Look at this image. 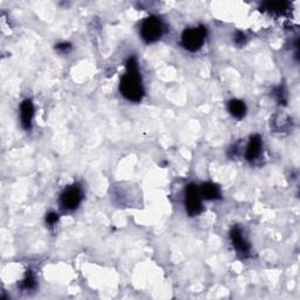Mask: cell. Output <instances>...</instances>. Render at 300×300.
Instances as JSON below:
<instances>
[{
  "instance_id": "15",
  "label": "cell",
  "mask_w": 300,
  "mask_h": 300,
  "mask_svg": "<svg viewBox=\"0 0 300 300\" xmlns=\"http://www.w3.org/2000/svg\"><path fill=\"white\" fill-rule=\"evenodd\" d=\"M234 42H236V45L238 46H243L247 43V35H245L243 32H237L236 34H234Z\"/></svg>"
},
{
  "instance_id": "13",
  "label": "cell",
  "mask_w": 300,
  "mask_h": 300,
  "mask_svg": "<svg viewBox=\"0 0 300 300\" xmlns=\"http://www.w3.org/2000/svg\"><path fill=\"white\" fill-rule=\"evenodd\" d=\"M274 96H276L278 102H280V103L286 102V92H285L283 87H279V88L276 89V92H274Z\"/></svg>"
},
{
  "instance_id": "1",
  "label": "cell",
  "mask_w": 300,
  "mask_h": 300,
  "mask_svg": "<svg viewBox=\"0 0 300 300\" xmlns=\"http://www.w3.org/2000/svg\"><path fill=\"white\" fill-rule=\"evenodd\" d=\"M126 68H127V72L121 78L120 82L121 94L132 102H140L143 97L144 90L142 80H141L139 65H137L135 57H129L126 64Z\"/></svg>"
},
{
  "instance_id": "16",
  "label": "cell",
  "mask_w": 300,
  "mask_h": 300,
  "mask_svg": "<svg viewBox=\"0 0 300 300\" xmlns=\"http://www.w3.org/2000/svg\"><path fill=\"white\" fill-rule=\"evenodd\" d=\"M55 48L61 53H68L72 49V45L70 42H61V43H57Z\"/></svg>"
},
{
  "instance_id": "3",
  "label": "cell",
  "mask_w": 300,
  "mask_h": 300,
  "mask_svg": "<svg viewBox=\"0 0 300 300\" xmlns=\"http://www.w3.org/2000/svg\"><path fill=\"white\" fill-rule=\"evenodd\" d=\"M141 38L148 43L157 41L163 34V24L160 18L149 17L143 20L140 30Z\"/></svg>"
},
{
  "instance_id": "6",
  "label": "cell",
  "mask_w": 300,
  "mask_h": 300,
  "mask_svg": "<svg viewBox=\"0 0 300 300\" xmlns=\"http://www.w3.org/2000/svg\"><path fill=\"white\" fill-rule=\"evenodd\" d=\"M230 239L238 254L244 256V257H247V256L250 254V244H249L247 238H245L241 227L233 226L232 229H231Z\"/></svg>"
},
{
  "instance_id": "9",
  "label": "cell",
  "mask_w": 300,
  "mask_h": 300,
  "mask_svg": "<svg viewBox=\"0 0 300 300\" xmlns=\"http://www.w3.org/2000/svg\"><path fill=\"white\" fill-rule=\"evenodd\" d=\"M200 191L202 198H205L208 201L219 200L220 198V189L214 183H203L200 187Z\"/></svg>"
},
{
  "instance_id": "4",
  "label": "cell",
  "mask_w": 300,
  "mask_h": 300,
  "mask_svg": "<svg viewBox=\"0 0 300 300\" xmlns=\"http://www.w3.org/2000/svg\"><path fill=\"white\" fill-rule=\"evenodd\" d=\"M202 195L200 187L195 184H189L184 194V207H186L187 214L191 217L200 215L203 210V203H202Z\"/></svg>"
},
{
  "instance_id": "14",
  "label": "cell",
  "mask_w": 300,
  "mask_h": 300,
  "mask_svg": "<svg viewBox=\"0 0 300 300\" xmlns=\"http://www.w3.org/2000/svg\"><path fill=\"white\" fill-rule=\"evenodd\" d=\"M57 220H59V215H57L56 212L50 211V212H48V214L46 215V223L48 224L49 226L55 225V224L57 223Z\"/></svg>"
},
{
  "instance_id": "2",
  "label": "cell",
  "mask_w": 300,
  "mask_h": 300,
  "mask_svg": "<svg viewBox=\"0 0 300 300\" xmlns=\"http://www.w3.org/2000/svg\"><path fill=\"white\" fill-rule=\"evenodd\" d=\"M207 38V30L203 26L190 27L183 32L181 43L189 52H196L204 45Z\"/></svg>"
},
{
  "instance_id": "8",
  "label": "cell",
  "mask_w": 300,
  "mask_h": 300,
  "mask_svg": "<svg viewBox=\"0 0 300 300\" xmlns=\"http://www.w3.org/2000/svg\"><path fill=\"white\" fill-rule=\"evenodd\" d=\"M263 148V141L262 137L259 135L251 136L250 141H249L247 150H245V157L248 161H255L257 158L260 153H262Z\"/></svg>"
},
{
  "instance_id": "12",
  "label": "cell",
  "mask_w": 300,
  "mask_h": 300,
  "mask_svg": "<svg viewBox=\"0 0 300 300\" xmlns=\"http://www.w3.org/2000/svg\"><path fill=\"white\" fill-rule=\"evenodd\" d=\"M265 9L271 11V12H278V13H283L287 10L288 4L285 2H278V3H267L265 4Z\"/></svg>"
},
{
  "instance_id": "7",
  "label": "cell",
  "mask_w": 300,
  "mask_h": 300,
  "mask_svg": "<svg viewBox=\"0 0 300 300\" xmlns=\"http://www.w3.org/2000/svg\"><path fill=\"white\" fill-rule=\"evenodd\" d=\"M34 116V106L30 99L24 100L20 104V122L24 129L30 130L32 128V121Z\"/></svg>"
},
{
  "instance_id": "5",
  "label": "cell",
  "mask_w": 300,
  "mask_h": 300,
  "mask_svg": "<svg viewBox=\"0 0 300 300\" xmlns=\"http://www.w3.org/2000/svg\"><path fill=\"white\" fill-rule=\"evenodd\" d=\"M82 196V189L78 184L65 188L59 198L60 207L66 211H73L81 204Z\"/></svg>"
},
{
  "instance_id": "11",
  "label": "cell",
  "mask_w": 300,
  "mask_h": 300,
  "mask_svg": "<svg viewBox=\"0 0 300 300\" xmlns=\"http://www.w3.org/2000/svg\"><path fill=\"white\" fill-rule=\"evenodd\" d=\"M35 286H37V278H35L34 273L32 272V271H27L26 276H25L24 279L21 280L20 287L25 291H30L35 288Z\"/></svg>"
},
{
  "instance_id": "10",
  "label": "cell",
  "mask_w": 300,
  "mask_h": 300,
  "mask_svg": "<svg viewBox=\"0 0 300 300\" xmlns=\"http://www.w3.org/2000/svg\"><path fill=\"white\" fill-rule=\"evenodd\" d=\"M227 109H229V113L232 115L234 118H238V120L243 118L245 114H247V106H245V103L243 101L237 99L229 101V103H227Z\"/></svg>"
}]
</instances>
